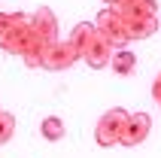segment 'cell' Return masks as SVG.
<instances>
[{"label": "cell", "instance_id": "11", "mask_svg": "<svg viewBox=\"0 0 161 158\" xmlns=\"http://www.w3.org/2000/svg\"><path fill=\"white\" fill-rule=\"evenodd\" d=\"M40 131H43V137L49 143H58V140H64V122L58 119V116H49V119H43V125H40Z\"/></svg>", "mask_w": 161, "mask_h": 158}, {"label": "cell", "instance_id": "7", "mask_svg": "<svg viewBox=\"0 0 161 158\" xmlns=\"http://www.w3.org/2000/svg\"><path fill=\"white\" fill-rule=\"evenodd\" d=\"M122 12V9H119ZM122 21L128 27V37H131V43L134 40H146V37H152L158 31V15L152 12H122Z\"/></svg>", "mask_w": 161, "mask_h": 158}, {"label": "cell", "instance_id": "2", "mask_svg": "<svg viewBox=\"0 0 161 158\" xmlns=\"http://www.w3.org/2000/svg\"><path fill=\"white\" fill-rule=\"evenodd\" d=\"M31 40V15L27 12H9V25L0 34V49L6 55H21Z\"/></svg>", "mask_w": 161, "mask_h": 158}, {"label": "cell", "instance_id": "6", "mask_svg": "<svg viewBox=\"0 0 161 158\" xmlns=\"http://www.w3.org/2000/svg\"><path fill=\"white\" fill-rule=\"evenodd\" d=\"M79 58H82V55L73 49L70 40H67V43L55 40V43L43 52V70H67V67H73Z\"/></svg>", "mask_w": 161, "mask_h": 158}, {"label": "cell", "instance_id": "10", "mask_svg": "<svg viewBox=\"0 0 161 158\" xmlns=\"http://www.w3.org/2000/svg\"><path fill=\"white\" fill-rule=\"evenodd\" d=\"M97 34V27H94V21H79V25L70 31V43H73V49L82 55V49L88 46V40Z\"/></svg>", "mask_w": 161, "mask_h": 158}, {"label": "cell", "instance_id": "17", "mask_svg": "<svg viewBox=\"0 0 161 158\" xmlns=\"http://www.w3.org/2000/svg\"><path fill=\"white\" fill-rule=\"evenodd\" d=\"M0 113H3V110H0Z\"/></svg>", "mask_w": 161, "mask_h": 158}, {"label": "cell", "instance_id": "15", "mask_svg": "<svg viewBox=\"0 0 161 158\" xmlns=\"http://www.w3.org/2000/svg\"><path fill=\"white\" fill-rule=\"evenodd\" d=\"M6 25H9V12H0V34L6 31Z\"/></svg>", "mask_w": 161, "mask_h": 158}, {"label": "cell", "instance_id": "16", "mask_svg": "<svg viewBox=\"0 0 161 158\" xmlns=\"http://www.w3.org/2000/svg\"><path fill=\"white\" fill-rule=\"evenodd\" d=\"M103 3H107V6H122L125 0H103Z\"/></svg>", "mask_w": 161, "mask_h": 158}, {"label": "cell", "instance_id": "5", "mask_svg": "<svg viewBox=\"0 0 161 158\" xmlns=\"http://www.w3.org/2000/svg\"><path fill=\"white\" fill-rule=\"evenodd\" d=\"M149 131H152L149 113H128L125 125H122V134H119V143L122 146H140L149 137Z\"/></svg>", "mask_w": 161, "mask_h": 158}, {"label": "cell", "instance_id": "8", "mask_svg": "<svg viewBox=\"0 0 161 158\" xmlns=\"http://www.w3.org/2000/svg\"><path fill=\"white\" fill-rule=\"evenodd\" d=\"M113 52H116V49H113V46H109L100 34H94V37L88 40V46L82 49V61L88 64V67H94V70H100V67H107V64H109Z\"/></svg>", "mask_w": 161, "mask_h": 158}, {"label": "cell", "instance_id": "13", "mask_svg": "<svg viewBox=\"0 0 161 158\" xmlns=\"http://www.w3.org/2000/svg\"><path fill=\"white\" fill-rule=\"evenodd\" d=\"M12 134H15V116H9L6 110H3V113H0V146L12 140Z\"/></svg>", "mask_w": 161, "mask_h": 158}, {"label": "cell", "instance_id": "9", "mask_svg": "<svg viewBox=\"0 0 161 158\" xmlns=\"http://www.w3.org/2000/svg\"><path fill=\"white\" fill-rule=\"evenodd\" d=\"M109 67H113L119 76H131V73H134V67H137V58H134V52L125 46V49H116V52H113Z\"/></svg>", "mask_w": 161, "mask_h": 158}, {"label": "cell", "instance_id": "3", "mask_svg": "<svg viewBox=\"0 0 161 158\" xmlns=\"http://www.w3.org/2000/svg\"><path fill=\"white\" fill-rule=\"evenodd\" d=\"M94 27H97V34L103 37V40H107L113 49H125V46L131 43L128 27H125V21H122V12H119L116 6L100 9L97 18H94Z\"/></svg>", "mask_w": 161, "mask_h": 158}, {"label": "cell", "instance_id": "14", "mask_svg": "<svg viewBox=\"0 0 161 158\" xmlns=\"http://www.w3.org/2000/svg\"><path fill=\"white\" fill-rule=\"evenodd\" d=\"M152 97H155V104H161V70H158V76L152 82Z\"/></svg>", "mask_w": 161, "mask_h": 158}, {"label": "cell", "instance_id": "12", "mask_svg": "<svg viewBox=\"0 0 161 158\" xmlns=\"http://www.w3.org/2000/svg\"><path fill=\"white\" fill-rule=\"evenodd\" d=\"M116 9H122V12H152V15H158V3H155V0H125V3L116 6Z\"/></svg>", "mask_w": 161, "mask_h": 158}, {"label": "cell", "instance_id": "1", "mask_svg": "<svg viewBox=\"0 0 161 158\" xmlns=\"http://www.w3.org/2000/svg\"><path fill=\"white\" fill-rule=\"evenodd\" d=\"M55 40H58V18L49 6H40L31 15V40H27V49L21 52L25 67H43V52Z\"/></svg>", "mask_w": 161, "mask_h": 158}, {"label": "cell", "instance_id": "4", "mask_svg": "<svg viewBox=\"0 0 161 158\" xmlns=\"http://www.w3.org/2000/svg\"><path fill=\"white\" fill-rule=\"evenodd\" d=\"M125 119H128V110H122V106H113V110H107V113L100 116L97 128H94V140H97V146H103V149H107V146H116Z\"/></svg>", "mask_w": 161, "mask_h": 158}]
</instances>
